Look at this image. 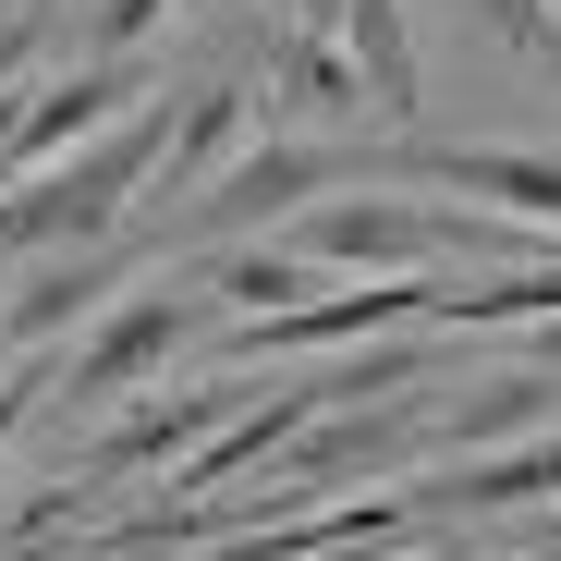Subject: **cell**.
Segmentation results:
<instances>
[{
    "label": "cell",
    "mask_w": 561,
    "mask_h": 561,
    "mask_svg": "<svg viewBox=\"0 0 561 561\" xmlns=\"http://www.w3.org/2000/svg\"><path fill=\"white\" fill-rule=\"evenodd\" d=\"M171 111L147 99L135 123H111V135H85L73 159H49V171H25V183H0V256H73V244H99L111 220H123V196L171 159Z\"/></svg>",
    "instance_id": "1"
},
{
    "label": "cell",
    "mask_w": 561,
    "mask_h": 561,
    "mask_svg": "<svg viewBox=\"0 0 561 561\" xmlns=\"http://www.w3.org/2000/svg\"><path fill=\"white\" fill-rule=\"evenodd\" d=\"M354 183H427V196H477L537 232H561V147H439V135H354Z\"/></svg>",
    "instance_id": "2"
},
{
    "label": "cell",
    "mask_w": 561,
    "mask_h": 561,
    "mask_svg": "<svg viewBox=\"0 0 561 561\" xmlns=\"http://www.w3.org/2000/svg\"><path fill=\"white\" fill-rule=\"evenodd\" d=\"M342 171H354V147L268 135V147H244V171H232V183H208V196H196V232L244 244V232H268V220H306V208H318V183H342Z\"/></svg>",
    "instance_id": "3"
},
{
    "label": "cell",
    "mask_w": 561,
    "mask_h": 561,
    "mask_svg": "<svg viewBox=\"0 0 561 561\" xmlns=\"http://www.w3.org/2000/svg\"><path fill=\"white\" fill-rule=\"evenodd\" d=\"M403 318H427V280H354V294H318L294 318H244L232 379H256V354H354V342H379Z\"/></svg>",
    "instance_id": "4"
},
{
    "label": "cell",
    "mask_w": 561,
    "mask_h": 561,
    "mask_svg": "<svg viewBox=\"0 0 561 561\" xmlns=\"http://www.w3.org/2000/svg\"><path fill=\"white\" fill-rule=\"evenodd\" d=\"M232 415H256V379H220V391H183V403H135L111 439H85L73 477H135V463H196Z\"/></svg>",
    "instance_id": "5"
},
{
    "label": "cell",
    "mask_w": 561,
    "mask_h": 561,
    "mask_svg": "<svg viewBox=\"0 0 561 561\" xmlns=\"http://www.w3.org/2000/svg\"><path fill=\"white\" fill-rule=\"evenodd\" d=\"M183 330H196V294H183V280H171V294L111 306V318H99V342H85V354L61 366V403H123V391L147 379V366H159Z\"/></svg>",
    "instance_id": "6"
},
{
    "label": "cell",
    "mask_w": 561,
    "mask_h": 561,
    "mask_svg": "<svg viewBox=\"0 0 561 561\" xmlns=\"http://www.w3.org/2000/svg\"><path fill=\"white\" fill-rule=\"evenodd\" d=\"M513 501H561V439H513V451H489V463H463V477H427V489H415L427 525L513 513Z\"/></svg>",
    "instance_id": "7"
},
{
    "label": "cell",
    "mask_w": 561,
    "mask_h": 561,
    "mask_svg": "<svg viewBox=\"0 0 561 561\" xmlns=\"http://www.w3.org/2000/svg\"><path fill=\"white\" fill-rule=\"evenodd\" d=\"M244 147H256V85H208V99L196 111H183V135H171V183H183V196H208V183H232L244 171Z\"/></svg>",
    "instance_id": "8"
},
{
    "label": "cell",
    "mask_w": 561,
    "mask_h": 561,
    "mask_svg": "<svg viewBox=\"0 0 561 561\" xmlns=\"http://www.w3.org/2000/svg\"><path fill=\"white\" fill-rule=\"evenodd\" d=\"M342 49H354V73H366V111L403 123V111H415V25H403V0H354V13H342Z\"/></svg>",
    "instance_id": "9"
},
{
    "label": "cell",
    "mask_w": 561,
    "mask_h": 561,
    "mask_svg": "<svg viewBox=\"0 0 561 561\" xmlns=\"http://www.w3.org/2000/svg\"><path fill=\"white\" fill-rule=\"evenodd\" d=\"M318 256H294V244H232L220 268H208V294L220 306H244V318H294V306H318Z\"/></svg>",
    "instance_id": "10"
},
{
    "label": "cell",
    "mask_w": 561,
    "mask_h": 561,
    "mask_svg": "<svg viewBox=\"0 0 561 561\" xmlns=\"http://www.w3.org/2000/svg\"><path fill=\"white\" fill-rule=\"evenodd\" d=\"M61 318H99V268H49L37 294H13V342H49Z\"/></svg>",
    "instance_id": "11"
},
{
    "label": "cell",
    "mask_w": 561,
    "mask_h": 561,
    "mask_svg": "<svg viewBox=\"0 0 561 561\" xmlns=\"http://www.w3.org/2000/svg\"><path fill=\"white\" fill-rule=\"evenodd\" d=\"M403 379H427V354H415V342H354V354L330 366V391H342V403H379V391H403Z\"/></svg>",
    "instance_id": "12"
},
{
    "label": "cell",
    "mask_w": 561,
    "mask_h": 561,
    "mask_svg": "<svg viewBox=\"0 0 561 561\" xmlns=\"http://www.w3.org/2000/svg\"><path fill=\"white\" fill-rule=\"evenodd\" d=\"M477 25H489V37H513V49H537V61L561 49V13H549V0H477Z\"/></svg>",
    "instance_id": "13"
},
{
    "label": "cell",
    "mask_w": 561,
    "mask_h": 561,
    "mask_svg": "<svg viewBox=\"0 0 561 561\" xmlns=\"http://www.w3.org/2000/svg\"><path fill=\"white\" fill-rule=\"evenodd\" d=\"M49 391H61V366H49V354H37V366H13V379H0V439H13V427H25Z\"/></svg>",
    "instance_id": "14"
},
{
    "label": "cell",
    "mask_w": 561,
    "mask_h": 561,
    "mask_svg": "<svg viewBox=\"0 0 561 561\" xmlns=\"http://www.w3.org/2000/svg\"><path fill=\"white\" fill-rule=\"evenodd\" d=\"M159 13H171V0H99V49H147Z\"/></svg>",
    "instance_id": "15"
},
{
    "label": "cell",
    "mask_w": 561,
    "mask_h": 561,
    "mask_svg": "<svg viewBox=\"0 0 561 561\" xmlns=\"http://www.w3.org/2000/svg\"><path fill=\"white\" fill-rule=\"evenodd\" d=\"M513 366H537V379H561V318H537V342H525Z\"/></svg>",
    "instance_id": "16"
},
{
    "label": "cell",
    "mask_w": 561,
    "mask_h": 561,
    "mask_svg": "<svg viewBox=\"0 0 561 561\" xmlns=\"http://www.w3.org/2000/svg\"><path fill=\"white\" fill-rule=\"evenodd\" d=\"M25 49H37V25H0V73H25Z\"/></svg>",
    "instance_id": "17"
},
{
    "label": "cell",
    "mask_w": 561,
    "mask_h": 561,
    "mask_svg": "<svg viewBox=\"0 0 561 561\" xmlns=\"http://www.w3.org/2000/svg\"><path fill=\"white\" fill-rule=\"evenodd\" d=\"M513 561H561V549H549V537H537V549H513Z\"/></svg>",
    "instance_id": "18"
},
{
    "label": "cell",
    "mask_w": 561,
    "mask_h": 561,
    "mask_svg": "<svg viewBox=\"0 0 561 561\" xmlns=\"http://www.w3.org/2000/svg\"><path fill=\"white\" fill-rule=\"evenodd\" d=\"M537 537H549V549H561V501H549V525H537Z\"/></svg>",
    "instance_id": "19"
},
{
    "label": "cell",
    "mask_w": 561,
    "mask_h": 561,
    "mask_svg": "<svg viewBox=\"0 0 561 561\" xmlns=\"http://www.w3.org/2000/svg\"><path fill=\"white\" fill-rule=\"evenodd\" d=\"M549 61H561V49H549Z\"/></svg>",
    "instance_id": "20"
}]
</instances>
